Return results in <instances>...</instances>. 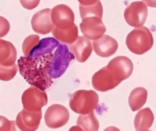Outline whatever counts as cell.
<instances>
[{
    "instance_id": "obj_21",
    "label": "cell",
    "mask_w": 156,
    "mask_h": 131,
    "mask_svg": "<svg viewBox=\"0 0 156 131\" xmlns=\"http://www.w3.org/2000/svg\"><path fill=\"white\" fill-rule=\"evenodd\" d=\"M76 123L84 131H98L99 130V122L94 111L88 114H80Z\"/></svg>"
},
{
    "instance_id": "obj_19",
    "label": "cell",
    "mask_w": 156,
    "mask_h": 131,
    "mask_svg": "<svg viewBox=\"0 0 156 131\" xmlns=\"http://www.w3.org/2000/svg\"><path fill=\"white\" fill-rule=\"evenodd\" d=\"M52 33L55 39L59 42L70 45L74 43L78 38V29L75 24L71 28L62 30L55 27Z\"/></svg>"
},
{
    "instance_id": "obj_11",
    "label": "cell",
    "mask_w": 156,
    "mask_h": 131,
    "mask_svg": "<svg viewBox=\"0 0 156 131\" xmlns=\"http://www.w3.org/2000/svg\"><path fill=\"white\" fill-rule=\"evenodd\" d=\"M51 10L44 9L36 13L31 20L33 30L39 34L46 35L53 31L55 25L51 19Z\"/></svg>"
},
{
    "instance_id": "obj_26",
    "label": "cell",
    "mask_w": 156,
    "mask_h": 131,
    "mask_svg": "<svg viewBox=\"0 0 156 131\" xmlns=\"http://www.w3.org/2000/svg\"><path fill=\"white\" fill-rule=\"evenodd\" d=\"M104 131H120V130L115 126H111L106 128Z\"/></svg>"
},
{
    "instance_id": "obj_10",
    "label": "cell",
    "mask_w": 156,
    "mask_h": 131,
    "mask_svg": "<svg viewBox=\"0 0 156 131\" xmlns=\"http://www.w3.org/2000/svg\"><path fill=\"white\" fill-rule=\"evenodd\" d=\"M80 28L84 37L94 41L101 38L106 31L102 19L98 17L84 19L80 23Z\"/></svg>"
},
{
    "instance_id": "obj_14",
    "label": "cell",
    "mask_w": 156,
    "mask_h": 131,
    "mask_svg": "<svg viewBox=\"0 0 156 131\" xmlns=\"http://www.w3.org/2000/svg\"><path fill=\"white\" fill-rule=\"evenodd\" d=\"M69 47L77 61L81 63L86 61L93 51L91 41L84 36H78L74 43L69 45Z\"/></svg>"
},
{
    "instance_id": "obj_1",
    "label": "cell",
    "mask_w": 156,
    "mask_h": 131,
    "mask_svg": "<svg viewBox=\"0 0 156 131\" xmlns=\"http://www.w3.org/2000/svg\"><path fill=\"white\" fill-rule=\"evenodd\" d=\"M53 56L52 53L38 58L21 57L18 61L20 73L29 84L44 92L53 84L50 75Z\"/></svg>"
},
{
    "instance_id": "obj_12",
    "label": "cell",
    "mask_w": 156,
    "mask_h": 131,
    "mask_svg": "<svg viewBox=\"0 0 156 131\" xmlns=\"http://www.w3.org/2000/svg\"><path fill=\"white\" fill-rule=\"evenodd\" d=\"M42 111L30 112L23 109L18 114L16 122L22 131H35L40 126Z\"/></svg>"
},
{
    "instance_id": "obj_24",
    "label": "cell",
    "mask_w": 156,
    "mask_h": 131,
    "mask_svg": "<svg viewBox=\"0 0 156 131\" xmlns=\"http://www.w3.org/2000/svg\"><path fill=\"white\" fill-rule=\"evenodd\" d=\"M0 131H22L16 122L9 121L3 116L0 117Z\"/></svg>"
},
{
    "instance_id": "obj_8",
    "label": "cell",
    "mask_w": 156,
    "mask_h": 131,
    "mask_svg": "<svg viewBox=\"0 0 156 131\" xmlns=\"http://www.w3.org/2000/svg\"><path fill=\"white\" fill-rule=\"evenodd\" d=\"M69 110L61 104H54L47 109L44 115L46 125L49 128L56 129L65 125L69 121Z\"/></svg>"
},
{
    "instance_id": "obj_6",
    "label": "cell",
    "mask_w": 156,
    "mask_h": 131,
    "mask_svg": "<svg viewBox=\"0 0 156 131\" xmlns=\"http://www.w3.org/2000/svg\"><path fill=\"white\" fill-rule=\"evenodd\" d=\"M23 109L30 112L41 111L43 107L47 105L48 97L46 93L34 86L26 90L22 96Z\"/></svg>"
},
{
    "instance_id": "obj_27",
    "label": "cell",
    "mask_w": 156,
    "mask_h": 131,
    "mask_svg": "<svg viewBox=\"0 0 156 131\" xmlns=\"http://www.w3.org/2000/svg\"><path fill=\"white\" fill-rule=\"evenodd\" d=\"M69 131H84L80 126L78 125L73 126L69 129Z\"/></svg>"
},
{
    "instance_id": "obj_3",
    "label": "cell",
    "mask_w": 156,
    "mask_h": 131,
    "mask_svg": "<svg viewBox=\"0 0 156 131\" xmlns=\"http://www.w3.org/2000/svg\"><path fill=\"white\" fill-rule=\"evenodd\" d=\"M99 102L97 92L93 90H80L70 97L69 105L72 110L80 114H87L94 111Z\"/></svg>"
},
{
    "instance_id": "obj_9",
    "label": "cell",
    "mask_w": 156,
    "mask_h": 131,
    "mask_svg": "<svg viewBox=\"0 0 156 131\" xmlns=\"http://www.w3.org/2000/svg\"><path fill=\"white\" fill-rule=\"evenodd\" d=\"M51 19L55 27L62 30L69 29L75 24L73 12L65 4L55 7L51 10Z\"/></svg>"
},
{
    "instance_id": "obj_16",
    "label": "cell",
    "mask_w": 156,
    "mask_h": 131,
    "mask_svg": "<svg viewBox=\"0 0 156 131\" xmlns=\"http://www.w3.org/2000/svg\"><path fill=\"white\" fill-rule=\"evenodd\" d=\"M17 59V51L10 42L0 40V65L10 66L15 65Z\"/></svg>"
},
{
    "instance_id": "obj_17",
    "label": "cell",
    "mask_w": 156,
    "mask_h": 131,
    "mask_svg": "<svg viewBox=\"0 0 156 131\" xmlns=\"http://www.w3.org/2000/svg\"><path fill=\"white\" fill-rule=\"evenodd\" d=\"M59 42L53 37L41 39L30 53L29 56L38 58L52 54L53 50L59 45Z\"/></svg>"
},
{
    "instance_id": "obj_28",
    "label": "cell",
    "mask_w": 156,
    "mask_h": 131,
    "mask_svg": "<svg viewBox=\"0 0 156 131\" xmlns=\"http://www.w3.org/2000/svg\"><path fill=\"white\" fill-rule=\"evenodd\" d=\"M151 131V130H148V131Z\"/></svg>"
},
{
    "instance_id": "obj_4",
    "label": "cell",
    "mask_w": 156,
    "mask_h": 131,
    "mask_svg": "<svg viewBox=\"0 0 156 131\" xmlns=\"http://www.w3.org/2000/svg\"><path fill=\"white\" fill-rule=\"evenodd\" d=\"M126 44L132 53L136 54H143L150 50L153 46L152 34L145 26L136 28L128 35Z\"/></svg>"
},
{
    "instance_id": "obj_13",
    "label": "cell",
    "mask_w": 156,
    "mask_h": 131,
    "mask_svg": "<svg viewBox=\"0 0 156 131\" xmlns=\"http://www.w3.org/2000/svg\"><path fill=\"white\" fill-rule=\"evenodd\" d=\"M93 47L95 53L103 58L113 55L118 48L117 42L109 36L105 35L100 39L93 41Z\"/></svg>"
},
{
    "instance_id": "obj_23",
    "label": "cell",
    "mask_w": 156,
    "mask_h": 131,
    "mask_svg": "<svg viewBox=\"0 0 156 131\" xmlns=\"http://www.w3.org/2000/svg\"><path fill=\"white\" fill-rule=\"evenodd\" d=\"M18 71V66L16 64L10 66L0 65V79L2 80L9 81L14 78Z\"/></svg>"
},
{
    "instance_id": "obj_5",
    "label": "cell",
    "mask_w": 156,
    "mask_h": 131,
    "mask_svg": "<svg viewBox=\"0 0 156 131\" xmlns=\"http://www.w3.org/2000/svg\"><path fill=\"white\" fill-rule=\"evenodd\" d=\"M75 58L67 45L60 44L54 54L50 71L51 77L57 79L62 77L69 66L70 62Z\"/></svg>"
},
{
    "instance_id": "obj_2",
    "label": "cell",
    "mask_w": 156,
    "mask_h": 131,
    "mask_svg": "<svg viewBox=\"0 0 156 131\" xmlns=\"http://www.w3.org/2000/svg\"><path fill=\"white\" fill-rule=\"evenodd\" d=\"M133 69V63L128 58L116 57L107 66L94 74L92 85L96 90L99 92L113 89L131 76Z\"/></svg>"
},
{
    "instance_id": "obj_22",
    "label": "cell",
    "mask_w": 156,
    "mask_h": 131,
    "mask_svg": "<svg viewBox=\"0 0 156 131\" xmlns=\"http://www.w3.org/2000/svg\"><path fill=\"white\" fill-rule=\"evenodd\" d=\"M40 41V36L36 35L30 36L24 40L23 43L22 50L25 57L30 56L31 50L38 44Z\"/></svg>"
},
{
    "instance_id": "obj_18",
    "label": "cell",
    "mask_w": 156,
    "mask_h": 131,
    "mask_svg": "<svg viewBox=\"0 0 156 131\" xmlns=\"http://www.w3.org/2000/svg\"><path fill=\"white\" fill-rule=\"evenodd\" d=\"M154 116L149 108L140 110L134 119V126L136 131H147L151 127L154 122Z\"/></svg>"
},
{
    "instance_id": "obj_15",
    "label": "cell",
    "mask_w": 156,
    "mask_h": 131,
    "mask_svg": "<svg viewBox=\"0 0 156 131\" xmlns=\"http://www.w3.org/2000/svg\"><path fill=\"white\" fill-rule=\"evenodd\" d=\"M80 16L82 20L90 17L102 19L103 9L100 1H79Z\"/></svg>"
},
{
    "instance_id": "obj_25",
    "label": "cell",
    "mask_w": 156,
    "mask_h": 131,
    "mask_svg": "<svg viewBox=\"0 0 156 131\" xmlns=\"http://www.w3.org/2000/svg\"><path fill=\"white\" fill-rule=\"evenodd\" d=\"M21 3L23 7L28 9L31 10L37 7L40 3V1H21Z\"/></svg>"
},
{
    "instance_id": "obj_7",
    "label": "cell",
    "mask_w": 156,
    "mask_h": 131,
    "mask_svg": "<svg viewBox=\"0 0 156 131\" xmlns=\"http://www.w3.org/2000/svg\"><path fill=\"white\" fill-rule=\"evenodd\" d=\"M147 15V5L142 2H132L126 8L124 12V18L127 23L136 28L142 27Z\"/></svg>"
},
{
    "instance_id": "obj_20",
    "label": "cell",
    "mask_w": 156,
    "mask_h": 131,
    "mask_svg": "<svg viewBox=\"0 0 156 131\" xmlns=\"http://www.w3.org/2000/svg\"><path fill=\"white\" fill-rule=\"evenodd\" d=\"M147 91L142 87L136 88L132 91L129 98V104L132 111L141 109L146 103L147 98Z\"/></svg>"
}]
</instances>
